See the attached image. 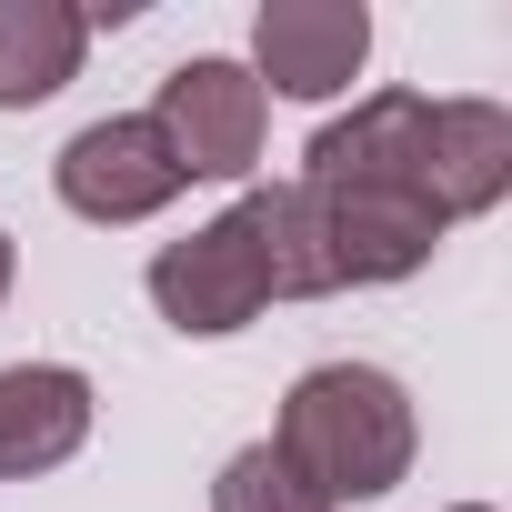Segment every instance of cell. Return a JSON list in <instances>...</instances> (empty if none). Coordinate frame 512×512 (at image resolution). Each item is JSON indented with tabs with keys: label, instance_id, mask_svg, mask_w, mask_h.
I'll use <instances>...</instances> for the list:
<instances>
[{
	"label": "cell",
	"instance_id": "6da1fadb",
	"mask_svg": "<svg viewBox=\"0 0 512 512\" xmlns=\"http://www.w3.org/2000/svg\"><path fill=\"white\" fill-rule=\"evenodd\" d=\"M272 452L342 512V502H382L412 452H422V422H412V392L382 372V362H322L282 392V422H272Z\"/></svg>",
	"mask_w": 512,
	"mask_h": 512
},
{
	"label": "cell",
	"instance_id": "7a4b0ae2",
	"mask_svg": "<svg viewBox=\"0 0 512 512\" xmlns=\"http://www.w3.org/2000/svg\"><path fill=\"white\" fill-rule=\"evenodd\" d=\"M151 302H161V322H171V332H191V342H221V332H241V322H262V312L282 302L262 201L241 191L221 221H201V231L161 241V251H151Z\"/></svg>",
	"mask_w": 512,
	"mask_h": 512
},
{
	"label": "cell",
	"instance_id": "3957f363",
	"mask_svg": "<svg viewBox=\"0 0 512 512\" xmlns=\"http://www.w3.org/2000/svg\"><path fill=\"white\" fill-rule=\"evenodd\" d=\"M151 131L171 141L181 181H251L262 131H272V91L251 81L241 61L201 51V61L161 71V91H151Z\"/></svg>",
	"mask_w": 512,
	"mask_h": 512
},
{
	"label": "cell",
	"instance_id": "277c9868",
	"mask_svg": "<svg viewBox=\"0 0 512 512\" xmlns=\"http://www.w3.org/2000/svg\"><path fill=\"white\" fill-rule=\"evenodd\" d=\"M51 191H61L81 221L121 231V221H151V211H171L191 181H181L171 141L151 131V111H111V121H91V131H71V141H61V161H51Z\"/></svg>",
	"mask_w": 512,
	"mask_h": 512
},
{
	"label": "cell",
	"instance_id": "5b68a950",
	"mask_svg": "<svg viewBox=\"0 0 512 512\" xmlns=\"http://www.w3.org/2000/svg\"><path fill=\"white\" fill-rule=\"evenodd\" d=\"M372 61V11L362 0H262V21H251V81L282 91V101H332L352 91Z\"/></svg>",
	"mask_w": 512,
	"mask_h": 512
},
{
	"label": "cell",
	"instance_id": "8992f818",
	"mask_svg": "<svg viewBox=\"0 0 512 512\" xmlns=\"http://www.w3.org/2000/svg\"><path fill=\"white\" fill-rule=\"evenodd\" d=\"M91 442V372L11 362L0 372V482H41Z\"/></svg>",
	"mask_w": 512,
	"mask_h": 512
},
{
	"label": "cell",
	"instance_id": "52a82bcc",
	"mask_svg": "<svg viewBox=\"0 0 512 512\" xmlns=\"http://www.w3.org/2000/svg\"><path fill=\"white\" fill-rule=\"evenodd\" d=\"M91 11L71 0H0V111H41L51 91L81 81Z\"/></svg>",
	"mask_w": 512,
	"mask_h": 512
},
{
	"label": "cell",
	"instance_id": "ba28073f",
	"mask_svg": "<svg viewBox=\"0 0 512 512\" xmlns=\"http://www.w3.org/2000/svg\"><path fill=\"white\" fill-rule=\"evenodd\" d=\"M432 191L452 221L512 191V111L502 101H432Z\"/></svg>",
	"mask_w": 512,
	"mask_h": 512
},
{
	"label": "cell",
	"instance_id": "9c48e42d",
	"mask_svg": "<svg viewBox=\"0 0 512 512\" xmlns=\"http://www.w3.org/2000/svg\"><path fill=\"white\" fill-rule=\"evenodd\" d=\"M251 201H262V231H272V282H282V302H322L332 272H322V241H312V201H302V181H262Z\"/></svg>",
	"mask_w": 512,
	"mask_h": 512
},
{
	"label": "cell",
	"instance_id": "30bf717a",
	"mask_svg": "<svg viewBox=\"0 0 512 512\" xmlns=\"http://www.w3.org/2000/svg\"><path fill=\"white\" fill-rule=\"evenodd\" d=\"M211 512H332L272 442H241L231 462H221V482H211Z\"/></svg>",
	"mask_w": 512,
	"mask_h": 512
},
{
	"label": "cell",
	"instance_id": "8fae6325",
	"mask_svg": "<svg viewBox=\"0 0 512 512\" xmlns=\"http://www.w3.org/2000/svg\"><path fill=\"white\" fill-rule=\"evenodd\" d=\"M11 272H21V251H11V231H0V302H11Z\"/></svg>",
	"mask_w": 512,
	"mask_h": 512
},
{
	"label": "cell",
	"instance_id": "7c38bea8",
	"mask_svg": "<svg viewBox=\"0 0 512 512\" xmlns=\"http://www.w3.org/2000/svg\"><path fill=\"white\" fill-rule=\"evenodd\" d=\"M452 512H492V502H452Z\"/></svg>",
	"mask_w": 512,
	"mask_h": 512
}]
</instances>
